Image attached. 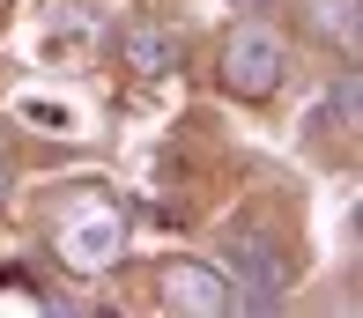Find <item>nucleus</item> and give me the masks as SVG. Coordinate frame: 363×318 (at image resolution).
<instances>
[{
	"mask_svg": "<svg viewBox=\"0 0 363 318\" xmlns=\"http://www.w3.org/2000/svg\"><path fill=\"white\" fill-rule=\"evenodd\" d=\"M223 274H238L245 289H252V304H274V289L289 281V259L274 237H259V229H230L223 237Z\"/></svg>",
	"mask_w": 363,
	"mask_h": 318,
	"instance_id": "nucleus-1",
	"label": "nucleus"
},
{
	"mask_svg": "<svg viewBox=\"0 0 363 318\" xmlns=\"http://www.w3.org/2000/svg\"><path fill=\"white\" fill-rule=\"evenodd\" d=\"M223 81L238 96H267L274 81H282V45H274L267 30H238L230 52H223Z\"/></svg>",
	"mask_w": 363,
	"mask_h": 318,
	"instance_id": "nucleus-2",
	"label": "nucleus"
},
{
	"mask_svg": "<svg viewBox=\"0 0 363 318\" xmlns=\"http://www.w3.org/2000/svg\"><path fill=\"white\" fill-rule=\"evenodd\" d=\"M119 59L134 67V74H163V67H171V38H163L156 23H126L119 30Z\"/></svg>",
	"mask_w": 363,
	"mask_h": 318,
	"instance_id": "nucleus-3",
	"label": "nucleus"
},
{
	"mask_svg": "<svg viewBox=\"0 0 363 318\" xmlns=\"http://www.w3.org/2000/svg\"><path fill=\"white\" fill-rule=\"evenodd\" d=\"M163 289L178 296V304H193V311H223V289L208 274H193V266H171V281H163Z\"/></svg>",
	"mask_w": 363,
	"mask_h": 318,
	"instance_id": "nucleus-4",
	"label": "nucleus"
},
{
	"mask_svg": "<svg viewBox=\"0 0 363 318\" xmlns=\"http://www.w3.org/2000/svg\"><path fill=\"white\" fill-rule=\"evenodd\" d=\"M311 23H319V38H349L356 45V0H311Z\"/></svg>",
	"mask_w": 363,
	"mask_h": 318,
	"instance_id": "nucleus-5",
	"label": "nucleus"
},
{
	"mask_svg": "<svg viewBox=\"0 0 363 318\" xmlns=\"http://www.w3.org/2000/svg\"><path fill=\"white\" fill-rule=\"evenodd\" d=\"M15 193V171H8V163H0V200H8Z\"/></svg>",
	"mask_w": 363,
	"mask_h": 318,
	"instance_id": "nucleus-6",
	"label": "nucleus"
}]
</instances>
